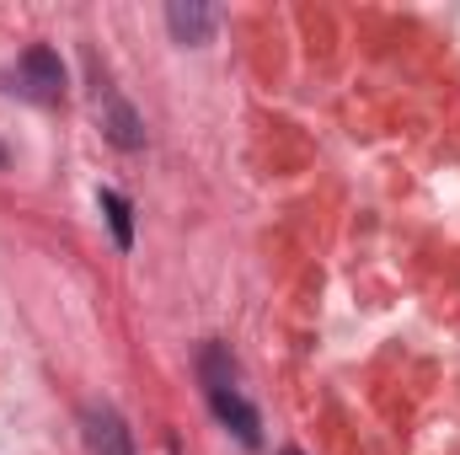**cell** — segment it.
I'll use <instances>...</instances> for the list:
<instances>
[{
  "label": "cell",
  "instance_id": "obj_1",
  "mask_svg": "<svg viewBox=\"0 0 460 455\" xmlns=\"http://www.w3.org/2000/svg\"><path fill=\"white\" fill-rule=\"evenodd\" d=\"M199 370H204V397H209V413L226 424L230 434L246 445V451H257L262 445V418H257V407L235 391V364H230V353L220 343H209L204 348V359H199Z\"/></svg>",
  "mask_w": 460,
  "mask_h": 455
},
{
  "label": "cell",
  "instance_id": "obj_2",
  "mask_svg": "<svg viewBox=\"0 0 460 455\" xmlns=\"http://www.w3.org/2000/svg\"><path fill=\"white\" fill-rule=\"evenodd\" d=\"M16 86H22V97L27 103H59L65 97V65H59V54L49 49V43H32L22 59H16Z\"/></svg>",
  "mask_w": 460,
  "mask_h": 455
},
{
  "label": "cell",
  "instance_id": "obj_3",
  "mask_svg": "<svg viewBox=\"0 0 460 455\" xmlns=\"http://www.w3.org/2000/svg\"><path fill=\"white\" fill-rule=\"evenodd\" d=\"M81 434H86V451L92 455H134V434L123 424V413L108 402H92L81 413Z\"/></svg>",
  "mask_w": 460,
  "mask_h": 455
},
{
  "label": "cell",
  "instance_id": "obj_4",
  "mask_svg": "<svg viewBox=\"0 0 460 455\" xmlns=\"http://www.w3.org/2000/svg\"><path fill=\"white\" fill-rule=\"evenodd\" d=\"M166 27H172L177 43L199 49V43H209V32H215V11L199 5V0H172V5H166Z\"/></svg>",
  "mask_w": 460,
  "mask_h": 455
},
{
  "label": "cell",
  "instance_id": "obj_5",
  "mask_svg": "<svg viewBox=\"0 0 460 455\" xmlns=\"http://www.w3.org/2000/svg\"><path fill=\"white\" fill-rule=\"evenodd\" d=\"M102 129H108V139H113L118 150H139V145H145V129H139V118H134V108H128L123 97H108Z\"/></svg>",
  "mask_w": 460,
  "mask_h": 455
},
{
  "label": "cell",
  "instance_id": "obj_6",
  "mask_svg": "<svg viewBox=\"0 0 460 455\" xmlns=\"http://www.w3.org/2000/svg\"><path fill=\"white\" fill-rule=\"evenodd\" d=\"M97 210L108 215V226H113V241L123 246V252H128V246H134V204H128L118 188H102V193H97Z\"/></svg>",
  "mask_w": 460,
  "mask_h": 455
},
{
  "label": "cell",
  "instance_id": "obj_7",
  "mask_svg": "<svg viewBox=\"0 0 460 455\" xmlns=\"http://www.w3.org/2000/svg\"><path fill=\"white\" fill-rule=\"evenodd\" d=\"M0 166H5V145H0Z\"/></svg>",
  "mask_w": 460,
  "mask_h": 455
},
{
  "label": "cell",
  "instance_id": "obj_8",
  "mask_svg": "<svg viewBox=\"0 0 460 455\" xmlns=\"http://www.w3.org/2000/svg\"><path fill=\"white\" fill-rule=\"evenodd\" d=\"M279 455H300V451H279Z\"/></svg>",
  "mask_w": 460,
  "mask_h": 455
}]
</instances>
